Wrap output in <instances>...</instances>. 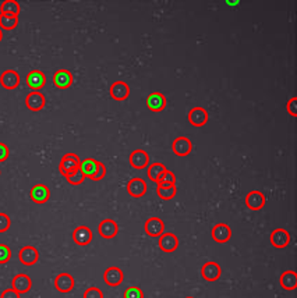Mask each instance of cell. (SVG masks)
Masks as SVG:
<instances>
[{"mask_svg":"<svg viewBox=\"0 0 297 298\" xmlns=\"http://www.w3.org/2000/svg\"><path fill=\"white\" fill-rule=\"evenodd\" d=\"M166 170H168V169H166V166L162 165V163H152V165H149L148 168V178L151 181L156 183L158 178H159Z\"/></svg>","mask_w":297,"mask_h":298,"instance_id":"29","label":"cell"},{"mask_svg":"<svg viewBox=\"0 0 297 298\" xmlns=\"http://www.w3.org/2000/svg\"><path fill=\"white\" fill-rule=\"evenodd\" d=\"M45 84H46V77H45V74H43L42 71L34 70L31 73H28L27 85L32 89V91H38V89L43 88Z\"/></svg>","mask_w":297,"mask_h":298,"instance_id":"23","label":"cell"},{"mask_svg":"<svg viewBox=\"0 0 297 298\" xmlns=\"http://www.w3.org/2000/svg\"><path fill=\"white\" fill-rule=\"evenodd\" d=\"M81 166V159L78 155L75 153H66L62 160H60V165H59V172L62 176L67 177L70 174H73L74 172H77Z\"/></svg>","mask_w":297,"mask_h":298,"instance_id":"1","label":"cell"},{"mask_svg":"<svg viewBox=\"0 0 297 298\" xmlns=\"http://www.w3.org/2000/svg\"><path fill=\"white\" fill-rule=\"evenodd\" d=\"M145 233L149 235V237H160L164 234L165 231V223L159 218H149L147 222H145Z\"/></svg>","mask_w":297,"mask_h":298,"instance_id":"16","label":"cell"},{"mask_svg":"<svg viewBox=\"0 0 297 298\" xmlns=\"http://www.w3.org/2000/svg\"><path fill=\"white\" fill-rule=\"evenodd\" d=\"M18 24V17H13V16H3L0 14V30H14Z\"/></svg>","mask_w":297,"mask_h":298,"instance_id":"30","label":"cell"},{"mask_svg":"<svg viewBox=\"0 0 297 298\" xmlns=\"http://www.w3.org/2000/svg\"><path fill=\"white\" fill-rule=\"evenodd\" d=\"M0 298H20V294L17 293L16 290H13V288H7V290H5L2 293Z\"/></svg>","mask_w":297,"mask_h":298,"instance_id":"39","label":"cell"},{"mask_svg":"<svg viewBox=\"0 0 297 298\" xmlns=\"http://www.w3.org/2000/svg\"><path fill=\"white\" fill-rule=\"evenodd\" d=\"M84 298H103V293L98 287H91L85 290Z\"/></svg>","mask_w":297,"mask_h":298,"instance_id":"37","label":"cell"},{"mask_svg":"<svg viewBox=\"0 0 297 298\" xmlns=\"http://www.w3.org/2000/svg\"><path fill=\"white\" fill-rule=\"evenodd\" d=\"M123 298H144V293L141 291V288L128 287L124 291V297Z\"/></svg>","mask_w":297,"mask_h":298,"instance_id":"35","label":"cell"},{"mask_svg":"<svg viewBox=\"0 0 297 298\" xmlns=\"http://www.w3.org/2000/svg\"><path fill=\"white\" fill-rule=\"evenodd\" d=\"M73 240L77 246L85 247L92 241V231L90 227L87 226H78L74 231H73Z\"/></svg>","mask_w":297,"mask_h":298,"instance_id":"17","label":"cell"},{"mask_svg":"<svg viewBox=\"0 0 297 298\" xmlns=\"http://www.w3.org/2000/svg\"><path fill=\"white\" fill-rule=\"evenodd\" d=\"M201 275L207 282H217L218 279L222 275V269L218 265L217 262L209 261L201 267Z\"/></svg>","mask_w":297,"mask_h":298,"instance_id":"14","label":"cell"},{"mask_svg":"<svg viewBox=\"0 0 297 298\" xmlns=\"http://www.w3.org/2000/svg\"><path fill=\"white\" fill-rule=\"evenodd\" d=\"M11 259V250L6 244H0V263H7Z\"/></svg>","mask_w":297,"mask_h":298,"instance_id":"33","label":"cell"},{"mask_svg":"<svg viewBox=\"0 0 297 298\" xmlns=\"http://www.w3.org/2000/svg\"><path fill=\"white\" fill-rule=\"evenodd\" d=\"M158 246L166 254H170V252H175L177 248H179V238L177 235H175L173 233H164V234L159 237V241H158Z\"/></svg>","mask_w":297,"mask_h":298,"instance_id":"4","label":"cell"},{"mask_svg":"<svg viewBox=\"0 0 297 298\" xmlns=\"http://www.w3.org/2000/svg\"><path fill=\"white\" fill-rule=\"evenodd\" d=\"M147 106L152 112H162L166 107V98L160 92H154L147 98Z\"/></svg>","mask_w":297,"mask_h":298,"instance_id":"24","label":"cell"},{"mask_svg":"<svg viewBox=\"0 0 297 298\" xmlns=\"http://www.w3.org/2000/svg\"><path fill=\"white\" fill-rule=\"evenodd\" d=\"M55 287L59 293H70L74 288V277L70 273H59L55 279Z\"/></svg>","mask_w":297,"mask_h":298,"instance_id":"3","label":"cell"},{"mask_svg":"<svg viewBox=\"0 0 297 298\" xmlns=\"http://www.w3.org/2000/svg\"><path fill=\"white\" fill-rule=\"evenodd\" d=\"M266 202L265 195L260 191H251L246 195V205L251 210H260L264 208Z\"/></svg>","mask_w":297,"mask_h":298,"instance_id":"12","label":"cell"},{"mask_svg":"<svg viewBox=\"0 0 297 298\" xmlns=\"http://www.w3.org/2000/svg\"><path fill=\"white\" fill-rule=\"evenodd\" d=\"M0 84L5 89H16L20 85V75L16 70H6L0 75Z\"/></svg>","mask_w":297,"mask_h":298,"instance_id":"10","label":"cell"},{"mask_svg":"<svg viewBox=\"0 0 297 298\" xmlns=\"http://www.w3.org/2000/svg\"><path fill=\"white\" fill-rule=\"evenodd\" d=\"M127 191L133 198H141L147 193V183L143 178H131L127 184Z\"/></svg>","mask_w":297,"mask_h":298,"instance_id":"19","label":"cell"},{"mask_svg":"<svg viewBox=\"0 0 297 298\" xmlns=\"http://www.w3.org/2000/svg\"><path fill=\"white\" fill-rule=\"evenodd\" d=\"M11 220L9 218V214L0 213V233H5L10 229Z\"/></svg>","mask_w":297,"mask_h":298,"instance_id":"36","label":"cell"},{"mask_svg":"<svg viewBox=\"0 0 297 298\" xmlns=\"http://www.w3.org/2000/svg\"><path fill=\"white\" fill-rule=\"evenodd\" d=\"M212 238L219 244H223V242H228L232 237V230L228 225L225 223H218L212 227Z\"/></svg>","mask_w":297,"mask_h":298,"instance_id":"20","label":"cell"},{"mask_svg":"<svg viewBox=\"0 0 297 298\" xmlns=\"http://www.w3.org/2000/svg\"><path fill=\"white\" fill-rule=\"evenodd\" d=\"M20 11H21V7L16 0H5L0 6V14H3V16L18 17Z\"/></svg>","mask_w":297,"mask_h":298,"instance_id":"25","label":"cell"},{"mask_svg":"<svg viewBox=\"0 0 297 298\" xmlns=\"http://www.w3.org/2000/svg\"><path fill=\"white\" fill-rule=\"evenodd\" d=\"M2 39H3V31L0 30V42H2Z\"/></svg>","mask_w":297,"mask_h":298,"instance_id":"41","label":"cell"},{"mask_svg":"<svg viewBox=\"0 0 297 298\" xmlns=\"http://www.w3.org/2000/svg\"><path fill=\"white\" fill-rule=\"evenodd\" d=\"M176 184V176L173 174L172 172H169V170H166V172L160 176L159 178H158V181H156V184Z\"/></svg>","mask_w":297,"mask_h":298,"instance_id":"34","label":"cell"},{"mask_svg":"<svg viewBox=\"0 0 297 298\" xmlns=\"http://www.w3.org/2000/svg\"><path fill=\"white\" fill-rule=\"evenodd\" d=\"M130 95V87L124 81H116L111 87V96L115 100H126Z\"/></svg>","mask_w":297,"mask_h":298,"instance_id":"21","label":"cell"},{"mask_svg":"<svg viewBox=\"0 0 297 298\" xmlns=\"http://www.w3.org/2000/svg\"><path fill=\"white\" fill-rule=\"evenodd\" d=\"M156 194L160 199L169 201V199L175 198V195L177 194V187H176V184H158Z\"/></svg>","mask_w":297,"mask_h":298,"instance_id":"27","label":"cell"},{"mask_svg":"<svg viewBox=\"0 0 297 298\" xmlns=\"http://www.w3.org/2000/svg\"><path fill=\"white\" fill-rule=\"evenodd\" d=\"M287 112L292 117L297 116V98H292V99L287 102Z\"/></svg>","mask_w":297,"mask_h":298,"instance_id":"38","label":"cell"},{"mask_svg":"<svg viewBox=\"0 0 297 298\" xmlns=\"http://www.w3.org/2000/svg\"><path fill=\"white\" fill-rule=\"evenodd\" d=\"M149 156L144 149H136V151L130 155V165L131 168L136 170H143L148 166Z\"/></svg>","mask_w":297,"mask_h":298,"instance_id":"15","label":"cell"},{"mask_svg":"<svg viewBox=\"0 0 297 298\" xmlns=\"http://www.w3.org/2000/svg\"><path fill=\"white\" fill-rule=\"evenodd\" d=\"M106 176V168H105V165L102 162H99L98 160V169H96L95 174L92 176V177H90L92 181H101L102 178Z\"/></svg>","mask_w":297,"mask_h":298,"instance_id":"32","label":"cell"},{"mask_svg":"<svg viewBox=\"0 0 297 298\" xmlns=\"http://www.w3.org/2000/svg\"><path fill=\"white\" fill-rule=\"evenodd\" d=\"M172 149L175 152V155L184 157L187 155H190L191 149H193V144H191L190 138H187V137H179L172 144Z\"/></svg>","mask_w":297,"mask_h":298,"instance_id":"11","label":"cell"},{"mask_svg":"<svg viewBox=\"0 0 297 298\" xmlns=\"http://www.w3.org/2000/svg\"><path fill=\"white\" fill-rule=\"evenodd\" d=\"M45 103H46V99L43 94H41L39 91H32L27 95L25 98V105L32 112H39L45 107Z\"/></svg>","mask_w":297,"mask_h":298,"instance_id":"9","label":"cell"},{"mask_svg":"<svg viewBox=\"0 0 297 298\" xmlns=\"http://www.w3.org/2000/svg\"><path fill=\"white\" fill-rule=\"evenodd\" d=\"M30 195H31V199L35 204L42 205L46 204L50 198V191L45 184H37V185L32 187Z\"/></svg>","mask_w":297,"mask_h":298,"instance_id":"13","label":"cell"},{"mask_svg":"<svg viewBox=\"0 0 297 298\" xmlns=\"http://www.w3.org/2000/svg\"><path fill=\"white\" fill-rule=\"evenodd\" d=\"M98 231H99V234L103 238H106V240H112V238H115L119 233V226L115 220L112 219H105L102 220L99 226H98Z\"/></svg>","mask_w":297,"mask_h":298,"instance_id":"8","label":"cell"},{"mask_svg":"<svg viewBox=\"0 0 297 298\" xmlns=\"http://www.w3.org/2000/svg\"><path fill=\"white\" fill-rule=\"evenodd\" d=\"M7 157H9V148H7V145L0 142V163L7 160Z\"/></svg>","mask_w":297,"mask_h":298,"instance_id":"40","label":"cell"},{"mask_svg":"<svg viewBox=\"0 0 297 298\" xmlns=\"http://www.w3.org/2000/svg\"><path fill=\"white\" fill-rule=\"evenodd\" d=\"M103 280L109 287H117L120 286L124 280V273L120 267L111 266L107 267L105 273H103Z\"/></svg>","mask_w":297,"mask_h":298,"instance_id":"2","label":"cell"},{"mask_svg":"<svg viewBox=\"0 0 297 298\" xmlns=\"http://www.w3.org/2000/svg\"><path fill=\"white\" fill-rule=\"evenodd\" d=\"M18 258H20V261H21L22 265H25V266H32V265H35L38 262V259H39V252H38V250L35 247L25 246L20 250Z\"/></svg>","mask_w":297,"mask_h":298,"instance_id":"7","label":"cell"},{"mask_svg":"<svg viewBox=\"0 0 297 298\" xmlns=\"http://www.w3.org/2000/svg\"><path fill=\"white\" fill-rule=\"evenodd\" d=\"M66 180H67V181H69V184H71V185H80V184L85 180V176L83 174V172H81L80 169H78L77 172H74L73 174L67 176V177H66Z\"/></svg>","mask_w":297,"mask_h":298,"instance_id":"31","label":"cell"},{"mask_svg":"<svg viewBox=\"0 0 297 298\" xmlns=\"http://www.w3.org/2000/svg\"><path fill=\"white\" fill-rule=\"evenodd\" d=\"M96 169H98V160L95 159H85V160H81L80 170L83 172L85 177H92L95 174Z\"/></svg>","mask_w":297,"mask_h":298,"instance_id":"28","label":"cell"},{"mask_svg":"<svg viewBox=\"0 0 297 298\" xmlns=\"http://www.w3.org/2000/svg\"><path fill=\"white\" fill-rule=\"evenodd\" d=\"M186 298H194V297H186Z\"/></svg>","mask_w":297,"mask_h":298,"instance_id":"42","label":"cell"},{"mask_svg":"<svg viewBox=\"0 0 297 298\" xmlns=\"http://www.w3.org/2000/svg\"><path fill=\"white\" fill-rule=\"evenodd\" d=\"M32 287V280L31 277L25 275V273H20V275H17L13 279V282H11V288L13 290H16L17 293L20 294H25L28 293Z\"/></svg>","mask_w":297,"mask_h":298,"instance_id":"6","label":"cell"},{"mask_svg":"<svg viewBox=\"0 0 297 298\" xmlns=\"http://www.w3.org/2000/svg\"><path fill=\"white\" fill-rule=\"evenodd\" d=\"M55 85L60 89H67L73 84V74L69 70H58L53 75Z\"/></svg>","mask_w":297,"mask_h":298,"instance_id":"22","label":"cell"},{"mask_svg":"<svg viewBox=\"0 0 297 298\" xmlns=\"http://www.w3.org/2000/svg\"><path fill=\"white\" fill-rule=\"evenodd\" d=\"M271 244L275 247V248H286L289 244H290V234L289 231H286L285 229H275V230L271 233Z\"/></svg>","mask_w":297,"mask_h":298,"instance_id":"5","label":"cell"},{"mask_svg":"<svg viewBox=\"0 0 297 298\" xmlns=\"http://www.w3.org/2000/svg\"><path fill=\"white\" fill-rule=\"evenodd\" d=\"M281 286L287 291H292L297 287V273L294 270H286L282 273L281 276Z\"/></svg>","mask_w":297,"mask_h":298,"instance_id":"26","label":"cell"},{"mask_svg":"<svg viewBox=\"0 0 297 298\" xmlns=\"http://www.w3.org/2000/svg\"><path fill=\"white\" fill-rule=\"evenodd\" d=\"M188 121L191 126L194 127H204L208 121V113L204 107H194L188 113Z\"/></svg>","mask_w":297,"mask_h":298,"instance_id":"18","label":"cell"}]
</instances>
